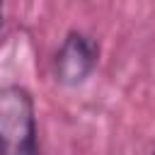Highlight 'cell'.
Here are the masks:
<instances>
[{
    "label": "cell",
    "instance_id": "obj_2",
    "mask_svg": "<svg viewBox=\"0 0 155 155\" xmlns=\"http://www.w3.org/2000/svg\"><path fill=\"white\" fill-rule=\"evenodd\" d=\"M97 65V46L90 36L70 31L56 53V78L63 85H80Z\"/></svg>",
    "mask_w": 155,
    "mask_h": 155
},
{
    "label": "cell",
    "instance_id": "obj_3",
    "mask_svg": "<svg viewBox=\"0 0 155 155\" xmlns=\"http://www.w3.org/2000/svg\"><path fill=\"white\" fill-rule=\"evenodd\" d=\"M0 22H2V0H0Z\"/></svg>",
    "mask_w": 155,
    "mask_h": 155
},
{
    "label": "cell",
    "instance_id": "obj_1",
    "mask_svg": "<svg viewBox=\"0 0 155 155\" xmlns=\"http://www.w3.org/2000/svg\"><path fill=\"white\" fill-rule=\"evenodd\" d=\"M0 155H39L34 99L19 85L0 87Z\"/></svg>",
    "mask_w": 155,
    "mask_h": 155
}]
</instances>
